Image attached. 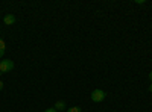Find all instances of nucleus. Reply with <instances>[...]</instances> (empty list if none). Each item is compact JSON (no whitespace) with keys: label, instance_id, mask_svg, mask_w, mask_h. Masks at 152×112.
Instances as JSON below:
<instances>
[{"label":"nucleus","instance_id":"nucleus-1","mask_svg":"<svg viewBox=\"0 0 152 112\" xmlns=\"http://www.w3.org/2000/svg\"><path fill=\"white\" fill-rule=\"evenodd\" d=\"M105 97H107V94H105V91H102V90H94V91L91 92V100H93L94 103L104 102Z\"/></svg>","mask_w":152,"mask_h":112},{"label":"nucleus","instance_id":"nucleus-2","mask_svg":"<svg viewBox=\"0 0 152 112\" xmlns=\"http://www.w3.org/2000/svg\"><path fill=\"white\" fill-rule=\"evenodd\" d=\"M12 68H14V62H12L11 59L0 61V73H9Z\"/></svg>","mask_w":152,"mask_h":112},{"label":"nucleus","instance_id":"nucleus-3","mask_svg":"<svg viewBox=\"0 0 152 112\" xmlns=\"http://www.w3.org/2000/svg\"><path fill=\"white\" fill-rule=\"evenodd\" d=\"M3 23L6 24V26L15 24V15H12V14H6V15L3 17Z\"/></svg>","mask_w":152,"mask_h":112},{"label":"nucleus","instance_id":"nucleus-4","mask_svg":"<svg viewBox=\"0 0 152 112\" xmlns=\"http://www.w3.org/2000/svg\"><path fill=\"white\" fill-rule=\"evenodd\" d=\"M58 112H64V111H67V105H66V102L64 100H58L56 103H55V106H53Z\"/></svg>","mask_w":152,"mask_h":112},{"label":"nucleus","instance_id":"nucleus-5","mask_svg":"<svg viewBox=\"0 0 152 112\" xmlns=\"http://www.w3.org/2000/svg\"><path fill=\"white\" fill-rule=\"evenodd\" d=\"M5 50H6V44H5V41L2 38H0V58L5 55Z\"/></svg>","mask_w":152,"mask_h":112},{"label":"nucleus","instance_id":"nucleus-6","mask_svg":"<svg viewBox=\"0 0 152 112\" xmlns=\"http://www.w3.org/2000/svg\"><path fill=\"white\" fill-rule=\"evenodd\" d=\"M67 112H82V109L79 106H73V108H69Z\"/></svg>","mask_w":152,"mask_h":112},{"label":"nucleus","instance_id":"nucleus-7","mask_svg":"<svg viewBox=\"0 0 152 112\" xmlns=\"http://www.w3.org/2000/svg\"><path fill=\"white\" fill-rule=\"evenodd\" d=\"M44 112H58V111H56L55 108H49V109H46Z\"/></svg>","mask_w":152,"mask_h":112},{"label":"nucleus","instance_id":"nucleus-8","mask_svg":"<svg viewBox=\"0 0 152 112\" xmlns=\"http://www.w3.org/2000/svg\"><path fill=\"white\" fill-rule=\"evenodd\" d=\"M135 3H138V5H145L146 2H145V0H135Z\"/></svg>","mask_w":152,"mask_h":112},{"label":"nucleus","instance_id":"nucleus-9","mask_svg":"<svg viewBox=\"0 0 152 112\" xmlns=\"http://www.w3.org/2000/svg\"><path fill=\"white\" fill-rule=\"evenodd\" d=\"M2 90H3V82L0 80V91H2Z\"/></svg>","mask_w":152,"mask_h":112},{"label":"nucleus","instance_id":"nucleus-10","mask_svg":"<svg viewBox=\"0 0 152 112\" xmlns=\"http://www.w3.org/2000/svg\"><path fill=\"white\" fill-rule=\"evenodd\" d=\"M149 80H151V83H152V71L149 73Z\"/></svg>","mask_w":152,"mask_h":112},{"label":"nucleus","instance_id":"nucleus-11","mask_svg":"<svg viewBox=\"0 0 152 112\" xmlns=\"http://www.w3.org/2000/svg\"><path fill=\"white\" fill-rule=\"evenodd\" d=\"M149 92H151V94H152V83H151V85H149Z\"/></svg>","mask_w":152,"mask_h":112}]
</instances>
